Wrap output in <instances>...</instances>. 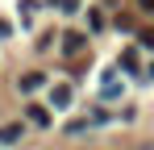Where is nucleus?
I'll use <instances>...</instances> for the list:
<instances>
[{
	"mask_svg": "<svg viewBox=\"0 0 154 150\" xmlns=\"http://www.w3.org/2000/svg\"><path fill=\"white\" fill-rule=\"evenodd\" d=\"M83 46H88V38H83V33H67V38H63V50H67V54H79Z\"/></svg>",
	"mask_w": 154,
	"mask_h": 150,
	"instance_id": "obj_1",
	"label": "nucleus"
},
{
	"mask_svg": "<svg viewBox=\"0 0 154 150\" xmlns=\"http://www.w3.org/2000/svg\"><path fill=\"white\" fill-rule=\"evenodd\" d=\"M54 104H58V108H67V104H71V88H67V83H58V88H54Z\"/></svg>",
	"mask_w": 154,
	"mask_h": 150,
	"instance_id": "obj_2",
	"label": "nucleus"
},
{
	"mask_svg": "<svg viewBox=\"0 0 154 150\" xmlns=\"http://www.w3.org/2000/svg\"><path fill=\"white\" fill-rule=\"evenodd\" d=\"M33 88H42V75H38V71L21 75V92H33Z\"/></svg>",
	"mask_w": 154,
	"mask_h": 150,
	"instance_id": "obj_3",
	"label": "nucleus"
},
{
	"mask_svg": "<svg viewBox=\"0 0 154 150\" xmlns=\"http://www.w3.org/2000/svg\"><path fill=\"white\" fill-rule=\"evenodd\" d=\"M21 138V125H0V142H17Z\"/></svg>",
	"mask_w": 154,
	"mask_h": 150,
	"instance_id": "obj_4",
	"label": "nucleus"
},
{
	"mask_svg": "<svg viewBox=\"0 0 154 150\" xmlns=\"http://www.w3.org/2000/svg\"><path fill=\"white\" fill-rule=\"evenodd\" d=\"M121 71H137V54H133V50L121 54Z\"/></svg>",
	"mask_w": 154,
	"mask_h": 150,
	"instance_id": "obj_5",
	"label": "nucleus"
},
{
	"mask_svg": "<svg viewBox=\"0 0 154 150\" xmlns=\"http://www.w3.org/2000/svg\"><path fill=\"white\" fill-rule=\"evenodd\" d=\"M29 117H33V125H50V117H46V108H29Z\"/></svg>",
	"mask_w": 154,
	"mask_h": 150,
	"instance_id": "obj_6",
	"label": "nucleus"
},
{
	"mask_svg": "<svg viewBox=\"0 0 154 150\" xmlns=\"http://www.w3.org/2000/svg\"><path fill=\"white\" fill-rule=\"evenodd\" d=\"M137 38H142V46H146V50H154V29H142Z\"/></svg>",
	"mask_w": 154,
	"mask_h": 150,
	"instance_id": "obj_7",
	"label": "nucleus"
},
{
	"mask_svg": "<svg viewBox=\"0 0 154 150\" xmlns=\"http://www.w3.org/2000/svg\"><path fill=\"white\" fill-rule=\"evenodd\" d=\"M137 4H142V8H146V13H154V0H137Z\"/></svg>",
	"mask_w": 154,
	"mask_h": 150,
	"instance_id": "obj_8",
	"label": "nucleus"
}]
</instances>
